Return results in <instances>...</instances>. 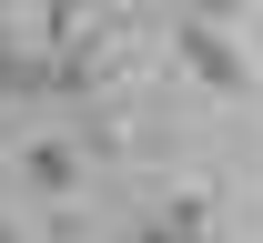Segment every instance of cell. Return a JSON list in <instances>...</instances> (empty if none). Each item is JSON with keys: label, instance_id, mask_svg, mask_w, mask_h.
Segmentation results:
<instances>
[{"label": "cell", "instance_id": "6da1fadb", "mask_svg": "<svg viewBox=\"0 0 263 243\" xmlns=\"http://www.w3.org/2000/svg\"><path fill=\"white\" fill-rule=\"evenodd\" d=\"M172 41H182V71H193V81H213V91H243V81H253V61L233 51L223 21H182Z\"/></svg>", "mask_w": 263, "mask_h": 243}, {"label": "cell", "instance_id": "7a4b0ae2", "mask_svg": "<svg viewBox=\"0 0 263 243\" xmlns=\"http://www.w3.org/2000/svg\"><path fill=\"white\" fill-rule=\"evenodd\" d=\"M21 173H31V193H71L81 162H71V142H31V152H21Z\"/></svg>", "mask_w": 263, "mask_h": 243}]
</instances>
